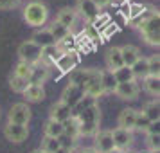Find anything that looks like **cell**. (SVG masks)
<instances>
[{
  "mask_svg": "<svg viewBox=\"0 0 160 153\" xmlns=\"http://www.w3.org/2000/svg\"><path fill=\"white\" fill-rule=\"evenodd\" d=\"M47 18H49V9L42 2H29L23 8V20L31 27H38L40 29L42 25H45Z\"/></svg>",
  "mask_w": 160,
  "mask_h": 153,
  "instance_id": "6da1fadb",
  "label": "cell"
},
{
  "mask_svg": "<svg viewBox=\"0 0 160 153\" xmlns=\"http://www.w3.org/2000/svg\"><path fill=\"white\" fill-rule=\"evenodd\" d=\"M101 81V70L97 69H76L70 72V83L83 88V92Z\"/></svg>",
  "mask_w": 160,
  "mask_h": 153,
  "instance_id": "7a4b0ae2",
  "label": "cell"
},
{
  "mask_svg": "<svg viewBox=\"0 0 160 153\" xmlns=\"http://www.w3.org/2000/svg\"><path fill=\"white\" fill-rule=\"evenodd\" d=\"M158 23H160V15L157 11L142 25H138V31H140V34H142V38H144V42L148 45L158 47V43H160V25Z\"/></svg>",
  "mask_w": 160,
  "mask_h": 153,
  "instance_id": "3957f363",
  "label": "cell"
},
{
  "mask_svg": "<svg viewBox=\"0 0 160 153\" xmlns=\"http://www.w3.org/2000/svg\"><path fill=\"white\" fill-rule=\"evenodd\" d=\"M18 56H20V59H22L23 63L34 67L42 61V47H38L34 42L27 40V42H23L18 47Z\"/></svg>",
  "mask_w": 160,
  "mask_h": 153,
  "instance_id": "277c9868",
  "label": "cell"
},
{
  "mask_svg": "<svg viewBox=\"0 0 160 153\" xmlns=\"http://www.w3.org/2000/svg\"><path fill=\"white\" fill-rule=\"evenodd\" d=\"M79 61H81L79 52L78 51H70V52H63V54H59L58 59L54 61V67H56L61 74H70L72 70L78 69Z\"/></svg>",
  "mask_w": 160,
  "mask_h": 153,
  "instance_id": "5b68a950",
  "label": "cell"
},
{
  "mask_svg": "<svg viewBox=\"0 0 160 153\" xmlns=\"http://www.w3.org/2000/svg\"><path fill=\"white\" fill-rule=\"evenodd\" d=\"M29 121H31V108L25 105V103H16V105H13V106L9 108L8 123L27 126Z\"/></svg>",
  "mask_w": 160,
  "mask_h": 153,
  "instance_id": "8992f818",
  "label": "cell"
},
{
  "mask_svg": "<svg viewBox=\"0 0 160 153\" xmlns=\"http://www.w3.org/2000/svg\"><path fill=\"white\" fill-rule=\"evenodd\" d=\"M85 97V92H83V88H79L78 85H74V83H68L63 90V94H61V99L59 101L65 103L67 106H70V108H76L78 105L81 103V99Z\"/></svg>",
  "mask_w": 160,
  "mask_h": 153,
  "instance_id": "52a82bcc",
  "label": "cell"
},
{
  "mask_svg": "<svg viewBox=\"0 0 160 153\" xmlns=\"http://www.w3.org/2000/svg\"><path fill=\"white\" fill-rule=\"evenodd\" d=\"M4 135H6L8 140L15 142V144H20V142H23V140L27 139V135H29V126L8 123L4 126Z\"/></svg>",
  "mask_w": 160,
  "mask_h": 153,
  "instance_id": "ba28073f",
  "label": "cell"
},
{
  "mask_svg": "<svg viewBox=\"0 0 160 153\" xmlns=\"http://www.w3.org/2000/svg\"><path fill=\"white\" fill-rule=\"evenodd\" d=\"M112 139H113V148L121 153H122L124 150H128L131 146V142H133L131 131L122 130V128H115V130L112 131Z\"/></svg>",
  "mask_w": 160,
  "mask_h": 153,
  "instance_id": "9c48e42d",
  "label": "cell"
},
{
  "mask_svg": "<svg viewBox=\"0 0 160 153\" xmlns=\"http://www.w3.org/2000/svg\"><path fill=\"white\" fill-rule=\"evenodd\" d=\"M113 94H115L117 97L124 99V101H133V99H137V95H138L137 81L133 79V81H128V83H117Z\"/></svg>",
  "mask_w": 160,
  "mask_h": 153,
  "instance_id": "30bf717a",
  "label": "cell"
},
{
  "mask_svg": "<svg viewBox=\"0 0 160 153\" xmlns=\"http://www.w3.org/2000/svg\"><path fill=\"white\" fill-rule=\"evenodd\" d=\"M113 139H112V131L102 130L95 133V151L97 153H110L113 151Z\"/></svg>",
  "mask_w": 160,
  "mask_h": 153,
  "instance_id": "8fae6325",
  "label": "cell"
},
{
  "mask_svg": "<svg viewBox=\"0 0 160 153\" xmlns=\"http://www.w3.org/2000/svg\"><path fill=\"white\" fill-rule=\"evenodd\" d=\"M76 13H81V15H83V18H87L88 22L92 23L95 18H99V15H101V9L97 8L92 0H79Z\"/></svg>",
  "mask_w": 160,
  "mask_h": 153,
  "instance_id": "7c38bea8",
  "label": "cell"
},
{
  "mask_svg": "<svg viewBox=\"0 0 160 153\" xmlns=\"http://www.w3.org/2000/svg\"><path fill=\"white\" fill-rule=\"evenodd\" d=\"M72 117V108L70 106H67L65 103H54L51 108V121H56V123H65L67 119H70Z\"/></svg>",
  "mask_w": 160,
  "mask_h": 153,
  "instance_id": "4fadbf2b",
  "label": "cell"
},
{
  "mask_svg": "<svg viewBox=\"0 0 160 153\" xmlns=\"http://www.w3.org/2000/svg\"><path fill=\"white\" fill-rule=\"evenodd\" d=\"M51 67L43 65V63H38V65L32 67V70H31V76H29V83L31 85H43L45 81L49 79V76H51Z\"/></svg>",
  "mask_w": 160,
  "mask_h": 153,
  "instance_id": "5bb4252c",
  "label": "cell"
},
{
  "mask_svg": "<svg viewBox=\"0 0 160 153\" xmlns=\"http://www.w3.org/2000/svg\"><path fill=\"white\" fill-rule=\"evenodd\" d=\"M135 119H137V110L133 108H124L121 114H119V119H117V123L119 126L117 128H122V130H135Z\"/></svg>",
  "mask_w": 160,
  "mask_h": 153,
  "instance_id": "9a60e30c",
  "label": "cell"
},
{
  "mask_svg": "<svg viewBox=\"0 0 160 153\" xmlns=\"http://www.w3.org/2000/svg\"><path fill=\"white\" fill-rule=\"evenodd\" d=\"M76 20H78V13H76V9H70V8H65L61 9L56 16V20L54 22H58L59 25H63L65 29L72 31V27L76 25Z\"/></svg>",
  "mask_w": 160,
  "mask_h": 153,
  "instance_id": "2e32d148",
  "label": "cell"
},
{
  "mask_svg": "<svg viewBox=\"0 0 160 153\" xmlns=\"http://www.w3.org/2000/svg\"><path fill=\"white\" fill-rule=\"evenodd\" d=\"M31 42H34V43L38 45V47H49V45H56V40H54V36L51 34V31H49V27H40V29L32 34V38H31Z\"/></svg>",
  "mask_w": 160,
  "mask_h": 153,
  "instance_id": "e0dca14e",
  "label": "cell"
},
{
  "mask_svg": "<svg viewBox=\"0 0 160 153\" xmlns=\"http://www.w3.org/2000/svg\"><path fill=\"white\" fill-rule=\"evenodd\" d=\"M104 61H106V70H110V72H113V70H117V69H121V67L124 65L122 63V56H121V49L119 47H112V49H108V52H106V56H104Z\"/></svg>",
  "mask_w": 160,
  "mask_h": 153,
  "instance_id": "ac0fdd59",
  "label": "cell"
},
{
  "mask_svg": "<svg viewBox=\"0 0 160 153\" xmlns=\"http://www.w3.org/2000/svg\"><path fill=\"white\" fill-rule=\"evenodd\" d=\"M23 97L31 103H38L45 99V88L43 85H27V88L23 90Z\"/></svg>",
  "mask_w": 160,
  "mask_h": 153,
  "instance_id": "d6986e66",
  "label": "cell"
},
{
  "mask_svg": "<svg viewBox=\"0 0 160 153\" xmlns=\"http://www.w3.org/2000/svg\"><path fill=\"white\" fill-rule=\"evenodd\" d=\"M121 49V56H122V63L126 67H131L138 58H140V51H138L135 45H124L119 47Z\"/></svg>",
  "mask_w": 160,
  "mask_h": 153,
  "instance_id": "ffe728a7",
  "label": "cell"
},
{
  "mask_svg": "<svg viewBox=\"0 0 160 153\" xmlns=\"http://www.w3.org/2000/svg\"><path fill=\"white\" fill-rule=\"evenodd\" d=\"M130 69H131V72H133V78H135V79H137V78L138 79H144L146 76H149V70H148V58H144V56H140Z\"/></svg>",
  "mask_w": 160,
  "mask_h": 153,
  "instance_id": "44dd1931",
  "label": "cell"
},
{
  "mask_svg": "<svg viewBox=\"0 0 160 153\" xmlns=\"http://www.w3.org/2000/svg\"><path fill=\"white\" fill-rule=\"evenodd\" d=\"M58 56H59V51H58V47H56V45L43 47V49H42V61H40V63L51 67V65H54V61L58 59Z\"/></svg>",
  "mask_w": 160,
  "mask_h": 153,
  "instance_id": "7402d4cb",
  "label": "cell"
},
{
  "mask_svg": "<svg viewBox=\"0 0 160 153\" xmlns=\"http://www.w3.org/2000/svg\"><path fill=\"white\" fill-rule=\"evenodd\" d=\"M63 135H68V137H72V139H79V123L74 117V114L70 119H67L65 123H63Z\"/></svg>",
  "mask_w": 160,
  "mask_h": 153,
  "instance_id": "603a6c76",
  "label": "cell"
},
{
  "mask_svg": "<svg viewBox=\"0 0 160 153\" xmlns=\"http://www.w3.org/2000/svg\"><path fill=\"white\" fill-rule=\"evenodd\" d=\"M142 114H144L151 123H157L160 119V106H158V99H155V101H151V103H148L144 106V110H140Z\"/></svg>",
  "mask_w": 160,
  "mask_h": 153,
  "instance_id": "cb8c5ba5",
  "label": "cell"
},
{
  "mask_svg": "<svg viewBox=\"0 0 160 153\" xmlns=\"http://www.w3.org/2000/svg\"><path fill=\"white\" fill-rule=\"evenodd\" d=\"M101 87L106 92H115V87H117V81L113 78V74L110 70H101Z\"/></svg>",
  "mask_w": 160,
  "mask_h": 153,
  "instance_id": "d4e9b609",
  "label": "cell"
},
{
  "mask_svg": "<svg viewBox=\"0 0 160 153\" xmlns=\"http://www.w3.org/2000/svg\"><path fill=\"white\" fill-rule=\"evenodd\" d=\"M45 137H52V139H59L63 135V124L61 123H56V121H51L49 119V123L45 124Z\"/></svg>",
  "mask_w": 160,
  "mask_h": 153,
  "instance_id": "484cf974",
  "label": "cell"
},
{
  "mask_svg": "<svg viewBox=\"0 0 160 153\" xmlns=\"http://www.w3.org/2000/svg\"><path fill=\"white\" fill-rule=\"evenodd\" d=\"M144 88L151 95H155V97L158 99V94H160V78H155V76H146V78H144Z\"/></svg>",
  "mask_w": 160,
  "mask_h": 153,
  "instance_id": "4316f807",
  "label": "cell"
},
{
  "mask_svg": "<svg viewBox=\"0 0 160 153\" xmlns=\"http://www.w3.org/2000/svg\"><path fill=\"white\" fill-rule=\"evenodd\" d=\"M113 78H115L117 83H128V81H133L135 78H133V72H131L130 67L122 65L121 69H117V70H113Z\"/></svg>",
  "mask_w": 160,
  "mask_h": 153,
  "instance_id": "83f0119b",
  "label": "cell"
},
{
  "mask_svg": "<svg viewBox=\"0 0 160 153\" xmlns=\"http://www.w3.org/2000/svg\"><path fill=\"white\" fill-rule=\"evenodd\" d=\"M49 31H51V34L54 36V40H56V43H58V42H61L63 38H67L68 34H70V31H68V29H65L63 25H59L58 22H52V25L49 27Z\"/></svg>",
  "mask_w": 160,
  "mask_h": 153,
  "instance_id": "f1b7e54d",
  "label": "cell"
},
{
  "mask_svg": "<svg viewBox=\"0 0 160 153\" xmlns=\"http://www.w3.org/2000/svg\"><path fill=\"white\" fill-rule=\"evenodd\" d=\"M27 85H29V81H27V79H22V78H18V76H15V74L9 78V87H11V90H13V92L23 94V90L27 88Z\"/></svg>",
  "mask_w": 160,
  "mask_h": 153,
  "instance_id": "f546056e",
  "label": "cell"
},
{
  "mask_svg": "<svg viewBox=\"0 0 160 153\" xmlns=\"http://www.w3.org/2000/svg\"><path fill=\"white\" fill-rule=\"evenodd\" d=\"M40 150L43 153H56V150H59V140L52 137H43Z\"/></svg>",
  "mask_w": 160,
  "mask_h": 153,
  "instance_id": "4dcf8cb0",
  "label": "cell"
},
{
  "mask_svg": "<svg viewBox=\"0 0 160 153\" xmlns=\"http://www.w3.org/2000/svg\"><path fill=\"white\" fill-rule=\"evenodd\" d=\"M148 70H149V76L158 78V74H160V58H158V54H153V56L148 58Z\"/></svg>",
  "mask_w": 160,
  "mask_h": 153,
  "instance_id": "1f68e13d",
  "label": "cell"
},
{
  "mask_svg": "<svg viewBox=\"0 0 160 153\" xmlns=\"http://www.w3.org/2000/svg\"><path fill=\"white\" fill-rule=\"evenodd\" d=\"M31 70H32V67L27 65V63H23V61H20V63L16 65V69H15V76H18V78H22V79L29 81Z\"/></svg>",
  "mask_w": 160,
  "mask_h": 153,
  "instance_id": "d6a6232c",
  "label": "cell"
},
{
  "mask_svg": "<svg viewBox=\"0 0 160 153\" xmlns=\"http://www.w3.org/2000/svg\"><path fill=\"white\" fill-rule=\"evenodd\" d=\"M151 121L142 114V112H137V119H135V130H140V131H146L149 128Z\"/></svg>",
  "mask_w": 160,
  "mask_h": 153,
  "instance_id": "836d02e7",
  "label": "cell"
},
{
  "mask_svg": "<svg viewBox=\"0 0 160 153\" xmlns=\"http://www.w3.org/2000/svg\"><path fill=\"white\" fill-rule=\"evenodd\" d=\"M155 13H157V11H155L153 8H149V9H144V13H142V15H138L137 18H135V20H131L130 23L133 25V27H138V25H142V23H144L146 20L149 18V16H153V15H155Z\"/></svg>",
  "mask_w": 160,
  "mask_h": 153,
  "instance_id": "e575fe53",
  "label": "cell"
},
{
  "mask_svg": "<svg viewBox=\"0 0 160 153\" xmlns=\"http://www.w3.org/2000/svg\"><path fill=\"white\" fill-rule=\"evenodd\" d=\"M144 6H140V4H137V6H130V11H128V22H131V20H135L138 15H142L144 13Z\"/></svg>",
  "mask_w": 160,
  "mask_h": 153,
  "instance_id": "d590c367",
  "label": "cell"
},
{
  "mask_svg": "<svg viewBox=\"0 0 160 153\" xmlns=\"http://www.w3.org/2000/svg\"><path fill=\"white\" fill-rule=\"evenodd\" d=\"M160 135H148V146H149V151H158L160 146Z\"/></svg>",
  "mask_w": 160,
  "mask_h": 153,
  "instance_id": "8d00e7d4",
  "label": "cell"
},
{
  "mask_svg": "<svg viewBox=\"0 0 160 153\" xmlns=\"http://www.w3.org/2000/svg\"><path fill=\"white\" fill-rule=\"evenodd\" d=\"M20 0H0V9H13L18 6Z\"/></svg>",
  "mask_w": 160,
  "mask_h": 153,
  "instance_id": "74e56055",
  "label": "cell"
},
{
  "mask_svg": "<svg viewBox=\"0 0 160 153\" xmlns=\"http://www.w3.org/2000/svg\"><path fill=\"white\" fill-rule=\"evenodd\" d=\"M146 133H148V135H160V123L158 121L149 124V128L146 130Z\"/></svg>",
  "mask_w": 160,
  "mask_h": 153,
  "instance_id": "f35d334b",
  "label": "cell"
},
{
  "mask_svg": "<svg viewBox=\"0 0 160 153\" xmlns=\"http://www.w3.org/2000/svg\"><path fill=\"white\" fill-rule=\"evenodd\" d=\"M92 2H94V4H95L99 9L106 8V6H110V4H112V0H92Z\"/></svg>",
  "mask_w": 160,
  "mask_h": 153,
  "instance_id": "ab89813d",
  "label": "cell"
},
{
  "mask_svg": "<svg viewBox=\"0 0 160 153\" xmlns=\"http://www.w3.org/2000/svg\"><path fill=\"white\" fill-rule=\"evenodd\" d=\"M79 153H97V151H95V148H83V150H79Z\"/></svg>",
  "mask_w": 160,
  "mask_h": 153,
  "instance_id": "60d3db41",
  "label": "cell"
},
{
  "mask_svg": "<svg viewBox=\"0 0 160 153\" xmlns=\"http://www.w3.org/2000/svg\"><path fill=\"white\" fill-rule=\"evenodd\" d=\"M56 153H72V150H68V148H61V146H59V150H56Z\"/></svg>",
  "mask_w": 160,
  "mask_h": 153,
  "instance_id": "b9f144b4",
  "label": "cell"
},
{
  "mask_svg": "<svg viewBox=\"0 0 160 153\" xmlns=\"http://www.w3.org/2000/svg\"><path fill=\"white\" fill-rule=\"evenodd\" d=\"M119 2H121V4H128V2H130V0H119Z\"/></svg>",
  "mask_w": 160,
  "mask_h": 153,
  "instance_id": "7bdbcfd3",
  "label": "cell"
},
{
  "mask_svg": "<svg viewBox=\"0 0 160 153\" xmlns=\"http://www.w3.org/2000/svg\"><path fill=\"white\" fill-rule=\"evenodd\" d=\"M32 153H43V151H42V150H34Z\"/></svg>",
  "mask_w": 160,
  "mask_h": 153,
  "instance_id": "ee69618b",
  "label": "cell"
},
{
  "mask_svg": "<svg viewBox=\"0 0 160 153\" xmlns=\"http://www.w3.org/2000/svg\"><path fill=\"white\" fill-rule=\"evenodd\" d=\"M110 153H121V151H117V150H113V151H110Z\"/></svg>",
  "mask_w": 160,
  "mask_h": 153,
  "instance_id": "f6af8a7d",
  "label": "cell"
}]
</instances>
